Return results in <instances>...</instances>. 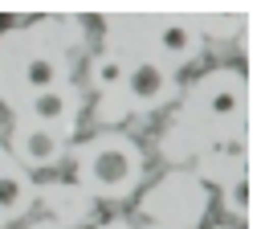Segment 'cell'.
Segmentation results:
<instances>
[{"label": "cell", "instance_id": "cell-1", "mask_svg": "<svg viewBox=\"0 0 261 229\" xmlns=\"http://www.w3.org/2000/svg\"><path fill=\"white\" fill-rule=\"evenodd\" d=\"M139 168H143V159H139L135 143L122 139V135H102L82 155V176L98 192H126L135 184Z\"/></svg>", "mask_w": 261, "mask_h": 229}, {"label": "cell", "instance_id": "cell-2", "mask_svg": "<svg viewBox=\"0 0 261 229\" xmlns=\"http://www.w3.org/2000/svg\"><path fill=\"white\" fill-rule=\"evenodd\" d=\"M73 110H77V94L73 90H61V86L33 94L29 106H24V114L37 127H65V135L73 131Z\"/></svg>", "mask_w": 261, "mask_h": 229}, {"label": "cell", "instance_id": "cell-3", "mask_svg": "<svg viewBox=\"0 0 261 229\" xmlns=\"http://www.w3.org/2000/svg\"><path fill=\"white\" fill-rule=\"evenodd\" d=\"M12 147H16V155L24 164L45 168V164H53L61 155V135L49 131V127H37V123H20L16 135H12Z\"/></svg>", "mask_w": 261, "mask_h": 229}, {"label": "cell", "instance_id": "cell-4", "mask_svg": "<svg viewBox=\"0 0 261 229\" xmlns=\"http://www.w3.org/2000/svg\"><path fill=\"white\" fill-rule=\"evenodd\" d=\"M122 86L139 106H151L171 94V74L159 61H139V65H130V74H122Z\"/></svg>", "mask_w": 261, "mask_h": 229}, {"label": "cell", "instance_id": "cell-5", "mask_svg": "<svg viewBox=\"0 0 261 229\" xmlns=\"http://www.w3.org/2000/svg\"><path fill=\"white\" fill-rule=\"evenodd\" d=\"M155 49L167 53V57H192L200 49V37L184 25V20H163L155 29Z\"/></svg>", "mask_w": 261, "mask_h": 229}, {"label": "cell", "instance_id": "cell-6", "mask_svg": "<svg viewBox=\"0 0 261 229\" xmlns=\"http://www.w3.org/2000/svg\"><path fill=\"white\" fill-rule=\"evenodd\" d=\"M20 82H24L33 94L53 90V86L61 82V61H57V57H49V53H33V57L24 61V70H20Z\"/></svg>", "mask_w": 261, "mask_h": 229}, {"label": "cell", "instance_id": "cell-7", "mask_svg": "<svg viewBox=\"0 0 261 229\" xmlns=\"http://www.w3.org/2000/svg\"><path fill=\"white\" fill-rule=\"evenodd\" d=\"M220 86L208 94V114H216V119H228V114H241V106H245V86H241V78H216Z\"/></svg>", "mask_w": 261, "mask_h": 229}, {"label": "cell", "instance_id": "cell-8", "mask_svg": "<svg viewBox=\"0 0 261 229\" xmlns=\"http://www.w3.org/2000/svg\"><path fill=\"white\" fill-rule=\"evenodd\" d=\"M29 200V184H24V176L16 172V168H0V221H8V217H16V209Z\"/></svg>", "mask_w": 261, "mask_h": 229}, {"label": "cell", "instance_id": "cell-9", "mask_svg": "<svg viewBox=\"0 0 261 229\" xmlns=\"http://www.w3.org/2000/svg\"><path fill=\"white\" fill-rule=\"evenodd\" d=\"M122 74H126V65H122L114 53H102V57H94V65H90V78H94V86H98V90L118 86V82H122Z\"/></svg>", "mask_w": 261, "mask_h": 229}, {"label": "cell", "instance_id": "cell-10", "mask_svg": "<svg viewBox=\"0 0 261 229\" xmlns=\"http://www.w3.org/2000/svg\"><path fill=\"white\" fill-rule=\"evenodd\" d=\"M228 200H232V213H245V209H249V180H245V176H237V180H232Z\"/></svg>", "mask_w": 261, "mask_h": 229}, {"label": "cell", "instance_id": "cell-11", "mask_svg": "<svg viewBox=\"0 0 261 229\" xmlns=\"http://www.w3.org/2000/svg\"><path fill=\"white\" fill-rule=\"evenodd\" d=\"M0 168H4V151H0Z\"/></svg>", "mask_w": 261, "mask_h": 229}, {"label": "cell", "instance_id": "cell-12", "mask_svg": "<svg viewBox=\"0 0 261 229\" xmlns=\"http://www.w3.org/2000/svg\"><path fill=\"white\" fill-rule=\"evenodd\" d=\"M110 229H118V225H110Z\"/></svg>", "mask_w": 261, "mask_h": 229}]
</instances>
